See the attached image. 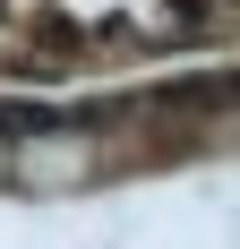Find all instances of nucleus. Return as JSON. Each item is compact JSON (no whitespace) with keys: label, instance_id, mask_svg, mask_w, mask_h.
<instances>
[{"label":"nucleus","instance_id":"nucleus-1","mask_svg":"<svg viewBox=\"0 0 240 249\" xmlns=\"http://www.w3.org/2000/svg\"><path fill=\"white\" fill-rule=\"evenodd\" d=\"M77 163H86L77 146H26V172L34 180H77Z\"/></svg>","mask_w":240,"mask_h":249}]
</instances>
